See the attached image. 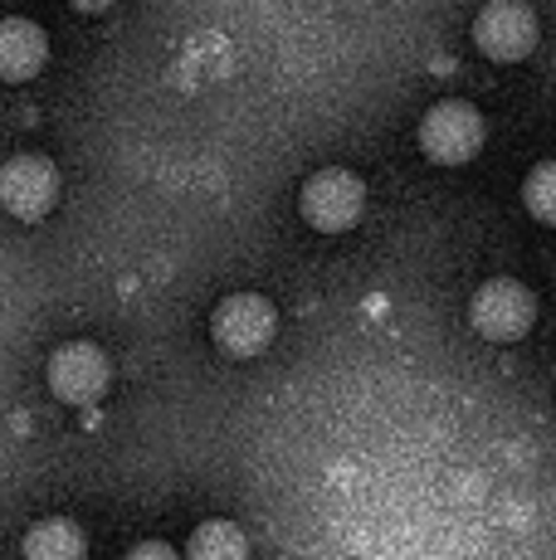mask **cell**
<instances>
[{"label":"cell","mask_w":556,"mask_h":560,"mask_svg":"<svg viewBox=\"0 0 556 560\" xmlns=\"http://www.w3.org/2000/svg\"><path fill=\"white\" fill-rule=\"evenodd\" d=\"M522 205L537 224H556V161H537L522 180Z\"/></svg>","instance_id":"8fae6325"},{"label":"cell","mask_w":556,"mask_h":560,"mask_svg":"<svg viewBox=\"0 0 556 560\" xmlns=\"http://www.w3.org/2000/svg\"><path fill=\"white\" fill-rule=\"evenodd\" d=\"M132 556H176V551L162 546V541H147V546H132Z\"/></svg>","instance_id":"4fadbf2b"},{"label":"cell","mask_w":556,"mask_h":560,"mask_svg":"<svg viewBox=\"0 0 556 560\" xmlns=\"http://www.w3.org/2000/svg\"><path fill=\"white\" fill-rule=\"evenodd\" d=\"M420 152L435 161V166H468L478 152H484V137L488 122L474 103L464 98H444L435 103L430 113L420 117Z\"/></svg>","instance_id":"7a4b0ae2"},{"label":"cell","mask_w":556,"mask_h":560,"mask_svg":"<svg viewBox=\"0 0 556 560\" xmlns=\"http://www.w3.org/2000/svg\"><path fill=\"white\" fill-rule=\"evenodd\" d=\"M45 381H49V390H55V400L73 405V409H89L108 395L113 361L99 341H63L45 365Z\"/></svg>","instance_id":"5b68a950"},{"label":"cell","mask_w":556,"mask_h":560,"mask_svg":"<svg viewBox=\"0 0 556 560\" xmlns=\"http://www.w3.org/2000/svg\"><path fill=\"white\" fill-rule=\"evenodd\" d=\"M20 551L30 560H79V556H89V541H83V532L73 522L49 516V522H35V532L25 536Z\"/></svg>","instance_id":"9c48e42d"},{"label":"cell","mask_w":556,"mask_h":560,"mask_svg":"<svg viewBox=\"0 0 556 560\" xmlns=\"http://www.w3.org/2000/svg\"><path fill=\"white\" fill-rule=\"evenodd\" d=\"M59 200V171L49 156L39 152H20L0 166V205L5 214H15L20 224H35L55 210Z\"/></svg>","instance_id":"52a82bcc"},{"label":"cell","mask_w":556,"mask_h":560,"mask_svg":"<svg viewBox=\"0 0 556 560\" xmlns=\"http://www.w3.org/2000/svg\"><path fill=\"white\" fill-rule=\"evenodd\" d=\"M186 556H196V560H240V556H250V541L240 536L234 522H200L196 536H190V546H186Z\"/></svg>","instance_id":"30bf717a"},{"label":"cell","mask_w":556,"mask_h":560,"mask_svg":"<svg viewBox=\"0 0 556 560\" xmlns=\"http://www.w3.org/2000/svg\"><path fill=\"white\" fill-rule=\"evenodd\" d=\"M49 63V35L25 15L0 20V79L30 83Z\"/></svg>","instance_id":"ba28073f"},{"label":"cell","mask_w":556,"mask_h":560,"mask_svg":"<svg viewBox=\"0 0 556 560\" xmlns=\"http://www.w3.org/2000/svg\"><path fill=\"white\" fill-rule=\"evenodd\" d=\"M468 322L488 341H518L537 322V293L522 278H488V283H478L474 303H468Z\"/></svg>","instance_id":"277c9868"},{"label":"cell","mask_w":556,"mask_h":560,"mask_svg":"<svg viewBox=\"0 0 556 560\" xmlns=\"http://www.w3.org/2000/svg\"><path fill=\"white\" fill-rule=\"evenodd\" d=\"M274 331H278V312L264 293H230L210 312V337H216L224 357L240 361L259 357V351H269Z\"/></svg>","instance_id":"3957f363"},{"label":"cell","mask_w":556,"mask_h":560,"mask_svg":"<svg viewBox=\"0 0 556 560\" xmlns=\"http://www.w3.org/2000/svg\"><path fill=\"white\" fill-rule=\"evenodd\" d=\"M537 10L528 0H488L474 15V45L494 63H522L537 49Z\"/></svg>","instance_id":"8992f818"},{"label":"cell","mask_w":556,"mask_h":560,"mask_svg":"<svg viewBox=\"0 0 556 560\" xmlns=\"http://www.w3.org/2000/svg\"><path fill=\"white\" fill-rule=\"evenodd\" d=\"M73 10H83V15H99V10H108L113 0H69Z\"/></svg>","instance_id":"7c38bea8"},{"label":"cell","mask_w":556,"mask_h":560,"mask_svg":"<svg viewBox=\"0 0 556 560\" xmlns=\"http://www.w3.org/2000/svg\"><path fill=\"white\" fill-rule=\"evenodd\" d=\"M298 214H303L317 234H347V230H357L361 214H367V186H361V176H351L347 166H323L298 190Z\"/></svg>","instance_id":"6da1fadb"}]
</instances>
